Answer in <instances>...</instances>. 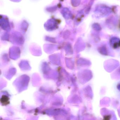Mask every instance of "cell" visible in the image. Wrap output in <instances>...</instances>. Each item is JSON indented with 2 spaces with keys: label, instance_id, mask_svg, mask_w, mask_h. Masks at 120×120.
<instances>
[{
  "label": "cell",
  "instance_id": "obj_2",
  "mask_svg": "<svg viewBox=\"0 0 120 120\" xmlns=\"http://www.w3.org/2000/svg\"></svg>",
  "mask_w": 120,
  "mask_h": 120
},
{
  "label": "cell",
  "instance_id": "obj_1",
  "mask_svg": "<svg viewBox=\"0 0 120 120\" xmlns=\"http://www.w3.org/2000/svg\"><path fill=\"white\" fill-rule=\"evenodd\" d=\"M8 97L6 96H5L4 97L3 96V97L1 99V102L3 104H8Z\"/></svg>",
  "mask_w": 120,
  "mask_h": 120
}]
</instances>
